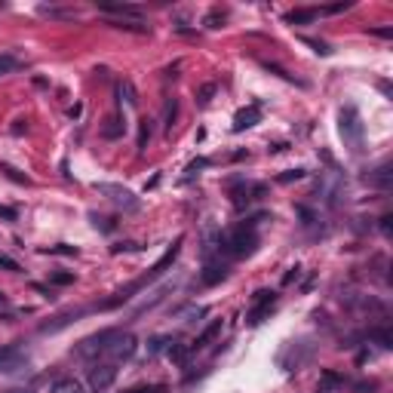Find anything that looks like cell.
<instances>
[{
  "instance_id": "6da1fadb",
  "label": "cell",
  "mask_w": 393,
  "mask_h": 393,
  "mask_svg": "<svg viewBox=\"0 0 393 393\" xmlns=\"http://www.w3.org/2000/svg\"><path fill=\"white\" fill-rule=\"evenodd\" d=\"M218 246L221 252H227V255H234V258H243V255H252L258 246V234L252 231V227H236V231H227V234H221L218 236Z\"/></svg>"
},
{
  "instance_id": "7a4b0ae2",
  "label": "cell",
  "mask_w": 393,
  "mask_h": 393,
  "mask_svg": "<svg viewBox=\"0 0 393 393\" xmlns=\"http://www.w3.org/2000/svg\"><path fill=\"white\" fill-rule=\"evenodd\" d=\"M95 191H99L102 197H108L114 206L126 209V212H136L138 206H142V200L132 194L129 188H123V184H114V182H95Z\"/></svg>"
},
{
  "instance_id": "3957f363",
  "label": "cell",
  "mask_w": 393,
  "mask_h": 393,
  "mask_svg": "<svg viewBox=\"0 0 393 393\" xmlns=\"http://www.w3.org/2000/svg\"><path fill=\"white\" fill-rule=\"evenodd\" d=\"M338 129H341V136H344V142L353 147V151H360L362 147V120H360V111L353 108V105H347L344 111H341V117H338Z\"/></svg>"
},
{
  "instance_id": "277c9868",
  "label": "cell",
  "mask_w": 393,
  "mask_h": 393,
  "mask_svg": "<svg viewBox=\"0 0 393 393\" xmlns=\"http://www.w3.org/2000/svg\"><path fill=\"white\" fill-rule=\"evenodd\" d=\"M273 307H277V295L268 292V289L255 292V304H252V310L246 314V323H249V326H262V323L271 316Z\"/></svg>"
},
{
  "instance_id": "5b68a950",
  "label": "cell",
  "mask_w": 393,
  "mask_h": 393,
  "mask_svg": "<svg viewBox=\"0 0 393 393\" xmlns=\"http://www.w3.org/2000/svg\"><path fill=\"white\" fill-rule=\"evenodd\" d=\"M136 347H138V341L132 338V335H120L117 332L114 338H111V344L105 347V357H111V362H126V360H132V353H136Z\"/></svg>"
},
{
  "instance_id": "8992f818",
  "label": "cell",
  "mask_w": 393,
  "mask_h": 393,
  "mask_svg": "<svg viewBox=\"0 0 393 393\" xmlns=\"http://www.w3.org/2000/svg\"><path fill=\"white\" fill-rule=\"evenodd\" d=\"M25 351H22L19 344H3L0 347V375L6 372H16V369L25 366Z\"/></svg>"
},
{
  "instance_id": "52a82bcc",
  "label": "cell",
  "mask_w": 393,
  "mask_h": 393,
  "mask_svg": "<svg viewBox=\"0 0 393 393\" xmlns=\"http://www.w3.org/2000/svg\"><path fill=\"white\" fill-rule=\"evenodd\" d=\"M114 378H117V366H114V362H95V366L90 369L93 390H108L111 384H114Z\"/></svg>"
},
{
  "instance_id": "ba28073f",
  "label": "cell",
  "mask_w": 393,
  "mask_h": 393,
  "mask_svg": "<svg viewBox=\"0 0 393 393\" xmlns=\"http://www.w3.org/2000/svg\"><path fill=\"white\" fill-rule=\"evenodd\" d=\"M114 335H117V332H114V329H108V332H99V335L80 341L77 353H80V357H95V353H105V347L111 344V338H114Z\"/></svg>"
},
{
  "instance_id": "9c48e42d",
  "label": "cell",
  "mask_w": 393,
  "mask_h": 393,
  "mask_svg": "<svg viewBox=\"0 0 393 393\" xmlns=\"http://www.w3.org/2000/svg\"><path fill=\"white\" fill-rule=\"evenodd\" d=\"M102 13H108V16H120V19H142L145 10L136 3H114V0H102L99 3Z\"/></svg>"
},
{
  "instance_id": "30bf717a",
  "label": "cell",
  "mask_w": 393,
  "mask_h": 393,
  "mask_svg": "<svg viewBox=\"0 0 393 393\" xmlns=\"http://www.w3.org/2000/svg\"><path fill=\"white\" fill-rule=\"evenodd\" d=\"M258 120H262V105H249V108L236 111V117H234V132L249 129V126H255Z\"/></svg>"
},
{
  "instance_id": "8fae6325",
  "label": "cell",
  "mask_w": 393,
  "mask_h": 393,
  "mask_svg": "<svg viewBox=\"0 0 393 393\" xmlns=\"http://www.w3.org/2000/svg\"><path fill=\"white\" fill-rule=\"evenodd\" d=\"M218 335H221V320H212V323L206 326V329L197 335V341H194V344H191V351H203V347H209V344H212V341L218 338Z\"/></svg>"
},
{
  "instance_id": "7c38bea8",
  "label": "cell",
  "mask_w": 393,
  "mask_h": 393,
  "mask_svg": "<svg viewBox=\"0 0 393 393\" xmlns=\"http://www.w3.org/2000/svg\"><path fill=\"white\" fill-rule=\"evenodd\" d=\"M225 277H227L225 264H206V271H203V277H200V280H203L206 286H215L218 280H225Z\"/></svg>"
},
{
  "instance_id": "4fadbf2b",
  "label": "cell",
  "mask_w": 393,
  "mask_h": 393,
  "mask_svg": "<svg viewBox=\"0 0 393 393\" xmlns=\"http://www.w3.org/2000/svg\"><path fill=\"white\" fill-rule=\"evenodd\" d=\"M117 95H120V102H126V108H136L138 99H136V90H132L129 80H123L120 86H117Z\"/></svg>"
},
{
  "instance_id": "5bb4252c",
  "label": "cell",
  "mask_w": 393,
  "mask_h": 393,
  "mask_svg": "<svg viewBox=\"0 0 393 393\" xmlns=\"http://www.w3.org/2000/svg\"><path fill=\"white\" fill-rule=\"evenodd\" d=\"M320 16V10H292L286 16V22H292V25H301V22H314Z\"/></svg>"
},
{
  "instance_id": "9a60e30c",
  "label": "cell",
  "mask_w": 393,
  "mask_h": 393,
  "mask_svg": "<svg viewBox=\"0 0 393 393\" xmlns=\"http://www.w3.org/2000/svg\"><path fill=\"white\" fill-rule=\"evenodd\" d=\"M188 353H191V347L179 344V341H173V344L166 347V357L173 360V362H184V360H188Z\"/></svg>"
},
{
  "instance_id": "2e32d148",
  "label": "cell",
  "mask_w": 393,
  "mask_h": 393,
  "mask_svg": "<svg viewBox=\"0 0 393 393\" xmlns=\"http://www.w3.org/2000/svg\"><path fill=\"white\" fill-rule=\"evenodd\" d=\"M147 142H151V120H138V138H136V147L145 151Z\"/></svg>"
},
{
  "instance_id": "e0dca14e",
  "label": "cell",
  "mask_w": 393,
  "mask_h": 393,
  "mask_svg": "<svg viewBox=\"0 0 393 393\" xmlns=\"http://www.w3.org/2000/svg\"><path fill=\"white\" fill-rule=\"evenodd\" d=\"M120 132H123L120 117H108V120H105V129H102V136H105V138H117Z\"/></svg>"
},
{
  "instance_id": "ac0fdd59",
  "label": "cell",
  "mask_w": 393,
  "mask_h": 393,
  "mask_svg": "<svg viewBox=\"0 0 393 393\" xmlns=\"http://www.w3.org/2000/svg\"><path fill=\"white\" fill-rule=\"evenodd\" d=\"M338 387H341V378H338L335 372H326L316 390H320V393H332V390H338Z\"/></svg>"
},
{
  "instance_id": "d6986e66",
  "label": "cell",
  "mask_w": 393,
  "mask_h": 393,
  "mask_svg": "<svg viewBox=\"0 0 393 393\" xmlns=\"http://www.w3.org/2000/svg\"><path fill=\"white\" fill-rule=\"evenodd\" d=\"M53 393H80V384L74 378H62V381H56Z\"/></svg>"
},
{
  "instance_id": "ffe728a7",
  "label": "cell",
  "mask_w": 393,
  "mask_h": 393,
  "mask_svg": "<svg viewBox=\"0 0 393 393\" xmlns=\"http://www.w3.org/2000/svg\"><path fill=\"white\" fill-rule=\"evenodd\" d=\"M19 68V62L13 56H0V77H3V74H13Z\"/></svg>"
},
{
  "instance_id": "44dd1931",
  "label": "cell",
  "mask_w": 393,
  "mask_h": 393,
  "mask_svg": "<svg viewBox=\"0 0 393 393\" xmlns=\"http://www.w3.org/2000/svg\"><path fill=\"white\" fill-rule=\"evenodd\" d=\"M304 43H310V47H314V49H316V53H320V56H329V53H332V49L326 47L323 40H310V37H304Z\"/></svg>"
},
{
  "instance_id": "7402d4cb",
  "label": "cell",
  "mask_w": 393,
  "mask_h": 393,
  "mask_svg": "<svg viewBox=\"0 0 393 393\" xmlns=\"http://www.w3.org/2000/svg\"><path fill=\"white\" fill-rule=\"evenodd\" d=\"M53 283H58V286L74 283V273H53Z\"/></svg>"
},
{
  "instance_id": "603a6c76",
  "label": "cell",
  "mask_w": 393,
  "mask_h": 393,
  "mask_svg": "<svg viewBox=\"0 0 393 393\" xmlns=\"http://www.w3.org/2000/svg\"><path fill=\"white\" fill-rule=\"evenodd\" d=\"M166 387L163 384H154V387H136V390H126V393H163Z\"/></svg>"
},
{
  "instance_id": "cb8c5ba5",
  "label": "cell",
  "mask_w": 393,
  "mask_h": 393,
  "mask_svg": "<svg viewBox=\"0 0 393 393\" xmlns=\"http://www.w3.org/2000/svg\"><path fill=\"white\" fill-rule=\"evenodd\" d=\"M175 111H179V108H175V102H169V108H166V129H173V120H175Z\"/></svg>"
},
{
  "instance_id": "d4e9b609",
  "label": "cell",
  "mask_w": 393,
  "mask_h": 393,
  "mask_svg": "<svg viewBox=\"0 0 393 393\" xmlns=\"http://www.w3.org/2000/svg\"><path fill=\"white\" fill-rule=\"evenodd\" d=\"M301 175H304V169H292V173H286V175H280V182H298L301 179Z\"/></svg>"
},
{
  "instance_id": "484cf974",
  "label": "cell",
  "mask_w": 393,
  "mask_h": 393,
  "mask_svg": "<svg viewBox=\"0 0 393 393\" xmlns=\"http://www.w3.org/2000/svg\"><path fill=\"white\" fill-rule=\"evenodd\" d=\"M0 268H10V271H19V264L13 262V258H6V255H0Z\"/></svg>"
},
{
  "instance_id": "4316f807",
  "label": "cell",
  "mask_w": 393,
  "mask_h": 393,
  "mask_svg": "<svg viewBox=\"0 0 393 393\" xmlns=\"http://www.w3.org/2000/svg\"><path fill=\"white\" fill-rule=\"evenodd\" d=\"M0 218H10V221H16V212H13V209H6V206H0Z\"/></svg>"
},
{
  "instance_id": "83f0119b",
  "label": "cell",
  "mask_w": 393,
  "mask_h": 393,
  "mask_svg": "<svg viewBox=\"0 0 393 393\" xmlns=\"http://www.w3.org/2000/svg\"><path fill=\"white\" fill-rule=\"evenodd\" d=\"M10 393H25V390H10Z\"/></svg>"
}]
</instances>
